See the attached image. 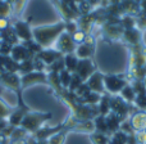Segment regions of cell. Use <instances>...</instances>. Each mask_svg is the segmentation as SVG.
Segmentation results:
<instances>
[{"mask_svg":"<svg viewBox=\"0 0 146 144\" xmlns=\"http://www.w3.org/2000/svg\"><path fill=\"white\" fill-rule=\"evenodd\" d=\"M49 119H51L50 113H28L23 117L21 125L26 131L36 133L37 130H40L41 125Z\"/></svg>","mask_w":146,"mask_h":144,"instance_id":"obj_1","label":"cell"},{"mask_svg":"<svg viewBox=\"0 0 146 144\" xmlns=\"http://www.w3.org/2000/svg\"><path fill=\"white\" fill-rule=\"evenodd\" d=\"M69 131H71L69 129H63L59 133L54 134L53 137H50L46 142H48V144H64V140H66L67 134H68Z\"/></svg>","mask_w":146,"mask_h":144,"instance_id":"obj_10","label":"cell"},{"mask_svg":"<svg viewBox=\"0 0 146 144\" xmlns=\"http://www.w3.org/2000/svg\"><path fill=\"white\" fill-rule=\"evenodd\" d=\"M94 44H87V43H83L80 44V45L76 48V57L78 59H90V57H92L94 54Z\"/></svg>","mask_w":146,"mask_h":144,"instance_id":"obj_6","label":"cell"},{"mask_svg":"<svg viewBox=\"0 0 146 144\" xmlns=\"http://www.w3.org/2000/svg\"><path fill=\"white\" fill-rule=\"evenodd\" d=\"M127 140H128V135H126L123 131L118 130L113 135H110L109 144H127Z\"/></svg>","mask_w":146,"mask_h":144,"instance_id":"obj_11","label":"cell"},{"mask_svg":"<svg viewBox=\"0 0 146 144\" xmlns=\"http://www.w3.org/2000/svg\"><path fill=\"white\" fill-rule=\"evenodd\" d=\"M128 84V81L122 78L117 75H104V88L105 93H109L110 95H118L123 88Z\"/></svg>","mask_w":146,"mask_h":144,"instance_id":"obj_2","label":"cell"},{"mask_svg":"<svg viewBox=\"0 0 146 144\" xmlns=\"http://www.w3.org/2000/svg\"><path fill=\"white\" fill-rule=\"evenodd\" d=\"M129 124H131L132 129L136 131H144L146 130V112L145 111H139L135 112L129 119Z\"/></svg>","mask_w":146,"mask_h":144,"instance_id":"obj_5","label":"cell"},{"mask_svg":"<svg viewBox=\"0 0 146 144\" xmlns=\"http://www.w3.org/2000/svg\"><path fill=\"white\" fill-rule=\"evenodd\" d=\"M86 85L88 86L91 91L94 93H98L100 95H104L105 93V88H104V75L101 72L96 71L94 75H91V77L86 81Z\"/></svg>","mask_w":146,"mask_h":144,"instance_id":"obj_4","label":"cell"},{"mask_svg":"<svg viewBox=\"0 0 146 144\" xmlns=\"http://www.w3.org/2000/svg\"><path fill=\"white\" fill-rule=\"evenodd\" d=\"M10 144H27V143H26L23 139H19V140H13Z\"/></svg>","mask_w":146,"mask_h":144,"instance_id":"obj_15","label":"cell"},{"mask_svg":"<svg viewBox=\"0 0 146 144\" xmlns=\"http://www.w3.org/2000/svg\"><path fill=\"white\" fill-rule=\"evenodd\" d=\"M119 96H121L122 99H124L127 103L131 104V103H133L135 99H136V93H135V90H133V88H132V85L127 84V85L123 88V90L119 93Z\"/></svg>","mask_w":146,"mask_h":144,"instance_id":"obj_8","label":"cell"},{"mask_svg":"<svg viewBox=\"0 0 146 144\" xmlns=\"http://www.w3.org/2000/svg\"><path fill=\"white\" fill-rule=\"evenodd\" d=\"M7 113H8V112H7V107H5V104L0 102V117L5 116Z\"/></svg>","mask_w":146,"mask_h":144,"instance_id":"obj_14","label":"cell"},{"mask_svg":"<svg viewBox=\"0 0 146 144\" xmlns=\"http://www.w3.org/2000/svg\"><path fill=\"white\" fill-rule=\"evenodd\" d=\"M135 139L137 144H146V130L135 133Z\"/></svg>","mask_w":146,"mask_h":144,"instance_id":"obj_13","label":"cell"},{"mask_svg":"<svg viewBox=\"0 0 146 144\" xmlns=\"http://www.w3.org/2000/svg\"><path fill=\"white\" fill-rule=\"evenodd\" d=\"M23 84H33V82H46V76L41 72H36V73H27L23 77Z\"/></svg>","mask_w":146,"mask_h":144,"instance_id":"obj_9","label":"cell"},{"mask_svg":"<svg viewBox=\"0 0 146 144\" xmlns=\"http://www.w3.org/2000/svg\"><path fill=\"white\" fill-rule=\"evenodd\" d=\"M96 71H98L96 66L94 64V62L91 61V59H80L74 73L83 82H86V81L91 77V75H94Z\"/></svg>","mask_w":146,"mask_h":144,"instance_id":"obj_3","label":"cell"},{"mask_svg":"<svg viewBox=\"0 0 146 144\" xmlns=\"http://www.w3.org/2000/svg\"><path fill=\"white\" fill-rule=\"evenodd\" d=\"M109 139H110V137L103 134V133L95 131L90 134V140L92 142V144H109Z\"/></svg>","mask_w":146,"mask_h":144,"instance_id":"obj_12","label":"cell"},{"mask_svg":"<svg viewBox=\"0 0 146 144\" xmlns=\"http://www.w3.org/2000/svg\"><path fill=\"white\" fill-rule=\"evenodd\" d=\"M80 59L76 57V54H67L66 58H64V70H67L68 72L74 73L76 68H77V64Z\"/></svg>","mask_w":146,"mask_h":144,"instance_id":"obj_7","label":"cell"}]
</instances>
